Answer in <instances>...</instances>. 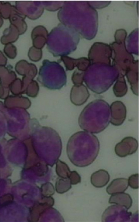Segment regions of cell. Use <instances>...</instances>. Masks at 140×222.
<instances>
[{
  "mask_svg": "<svg viewBox=\"0 0 140 222\" xmlns=\"http://www.w3.org/2000/svg\"><path fill=\"white\" fill-rule=\"evenodd\" d=\"M3 23L2 18L0 16V28L2 26Z\"/></svg>",
  "mask_w": 140,
  "mask_h": 222,
  "instance_id": "obj_28",
  "label": "cell"
},
{
  "mask_svg": "<svg viewBox=\"0 0 140 222\" xmlns=\"http://www.w3.org/2000/svg\"><path fill=\"white\" fill-rule=\"evenodd\" d=\"M3 51L8 57L11 59L15 58L17 54L16 47L12 43L5 45Z\"/></svg>",
  "mask_w": 140,
  "mask_h": 222,
  "instance_id": "obj_21",
  "label": "cell"
},
{
  "mask_svg": "<svg viewBox=\"0 0 140 222\" xmlns=\"http://www.w3.org/2000/svg\"><path fill=\"white\" fill-rule=\"evenodd\" d=\"M20 33L18 29L10 24L3 31V35L0 38V41L3 44L12 43L15 42L19 37Z\"/></svg>",
  "mask_w": 140,
  "mask_h": 222,
  "instance_id": "obj_15",
  "label": "cell"
},
{
  "mask_svg": "<svg viewBox=\"0 0 140 222\" xmlns=\"http://www.w3.org/2000/svg\"><path fill=\"white\" fill-rule=\"evenodd\" d=\"M24 17L18 11L15 6L13 5L12 12L9 19L10 24L18 29L20 34L24 33L27 29V25L24 20Z\"/></svg>",
  "mask_w": 140,
  "mask_h": 222,
  "instance_id": "obj_11",
  "label": "cell"
},
{
  "mask_svg": "<svg viewBox=\"0 0 140 222\" xmlns=\"http://www.w3.org/2000/svg\"><path fill=\"white\" fill-rule=\"evenodd\" d=\"M16 79L15 72L5 66H0V98L5 99L9 93V87Z\"/></svg>",
  "mask_w": 140,
  "mask_h": 222,
  "instance_id": "obj_6",
  "label": "cell"
},
{
  "mask_svg": "<svg viewBox=\"0 0 140 222\" xmlns=\"http://www.w3.org/2000/svg\"><path fill=\"white\" fill-rule=\"evenodd\" d=\"M36 125L34 132V147L38 148L39 150L55 151L61 153L62 143L57 132L51 127L41 126L37 121Z\"/></svg>",
  "mask_w": 140,
  "mask_h": 222,
  "instance_id": "obj_4",
  "label": "cell"
},
{
  "mask_svg": "<svg viewBox=\"0 0 140 222\" xmlns=\"http://www.w3.org/2000/svg\"><path fill=\"white\" fill-rule=\"evenodd\" d=\"M89 93L84 85H75L72 87L71 91L70 100L74 105H81L86 101L89 96Z\"/></svg>",
  "mask_w": 140,
  "mask_h": 222,
  "instance_id": "obj_10",
  "label": "cell"
},
{
  "mask_svg": "<svg viewBox=\"0 0 140 222\" xmlns=\"http://www.w3.org/2000/svg\"><path fill=\"white\" fill-rule=\"evenodd\" d=\"M109 202L124 207L128 210L132 206V200L129 194L122 192L112 195Z\"/></svg>",
  "mask_w": 140,
  "mask_h": 222,
  "instance_id": "obj_14",
  "label": "cell"
},
{
  "mask_svg": "<svg viewBox=\"0 0 140 222\" xmlns=\"http://www.w3.org/2000/svg\"><path fill=\"white\" fill-rule=\"evenodd\" d=\"M39 90V86L37 82L33 80L27 86L25 93L30 97H35L37 95Z\"/></svg>",
  "mask_w": 140,
  "mask_h": 222,
  "instance_id": "obj_19",
  "label": "cell"
},
{
  "mask_svg": "<svg viewBox=\"0 0 140 222\" xmlns=\"http://www.w3.org/2000/svg\"><path fill=\"white\" fill-rule=\"evenodd\" d=\"M129 186L133 189L138 188V173L132 174L128 179Z\"/></svg>",
  "mask_w": 140,
  "mask_h": 222,
  "instance_id": "obj_23",
  "label": "cell"
},
{
  "mask_svg": "<svg viewBox=\"0 0 140 222\" xmlns=\"http://www.w3.org/2000/svg\"><path fill=\"white\" fill-rule=\"evenodd\" d=\"M55 169L56 173L59 177L69 178L71 171L65 162L58 159L56 162Z\"/></svg>",
  "mask_w": 140,
  "mask_h": 222,
  "instance_id": "obj_17",
  "label": "cell"
},
{
  "mask_svg": "<svg viewBox=\"0 0 140 222\" xmlns=\"http://www.w3.org/2000/svg\"><path fill=\"white\" fill-rule=\"evenodd\" d=\"M15 68L18 74L24 76L23 78L30 80H33L37 73L36 66L24 60L18 61L15 65Z\"/></svg>",
  "mask_w": 140,
  "mask_h": 222,
  "instance_id": "obj_9",
  "label": "cell"
},
{
  "mask_svg": "<svg viewBox=\"0 0 140 222\" xmlns=\"http://www.w3.org/2000/svg\"><path fill=\"white\" fill-rule=\"evenodd\" d=\"M41 204L46 205L52 206L54 203V200L50 196H44L41 200Z\"/></svg>",
  "mask_w": 140,
  "mask_h": 222,
  "instance_id": "obj_26",
  "label": "cell"
},
{
  "mask_svg": "<svg viewBox=\"0 0 140 222\" xmlns=\"http://www.w3.org/2000/svg\"><path fill=\"white\" fill-rule=\"evenodd\" d=\"M10 91L15 95H19L22 94L23 85L22 81L19 79L16 78L11 84Z\"/></svg>",
  "mask_w": 140,
  "mask_h": 222,
  "instance_id": "obj_20",
  "label": "cell"
},
{
  "mask_svg": "<svg viewBox=\"0 0 140 222\" xmlns=\"http://www.w3.org/2000/svg\"><path fill=\"white\" fill-rule=\"evenodd\" d=\"M37 80L50 89H59L66 84L67 76L63 67L56 62L44 60L40 69Z\"/></svg>",
  "mask_w": 140,
  "mask_h": 222,
  "instance_id": "obj_3",
  "label": "cell"
},
{
  "mask_svg": "<svg viewBox=\"0 0 140 222\" xmlns=\"http://www.w3.org/2000/svg\"><path fill=\"white\" fill-rule=\"evenodd\" d=\"M110 108L104 101L97 100L87 105L78 118L80 127L84 131L98 134L109 125L110 120Z\"/></svg>",
  "mask_w": 140,
  "mask_h": 222,
  "instance_id": "obj_2",
  "label": "cell"
},
{
  "mask_svg": "<svg viewBox=\"0 0 140 222\" xmlns=\"http://www.w3.org/2000/svg\"><path fill=\"white\" fill-rule=\"evenodd\" d=\"M69 178L58 177L56 181L55 188L57 192L63 194L70 190L72 187Z\"/></svg>",
  "mask_w": 140,
  "mask_h": 222,
  "instance_id": "obj_16",
  "label": "cell"
},
{
  "mask_svg": "<svg viewBox=\"0 0 140 222\" xmlns=\"http://www.w3.org/2000/svg\"><path fill=\"white\" fill-rule=\"evenodd\" d=\"M138 148L137 140L132 137H127L118 143L115 147V152L118 156L123 157L135 153Z\"/></svg>",
  "mask_w": 140,
  "mask_h": 222,
  "instance_id": "obj_7",
  "label": "cell"
},
{
  "mask_svg": "<svg viewBox=\"0 0 140 222\" xmlns=\"http://www.w3.org/2000/svg\"><path fill=\"white\" fill-rule=\"evenodd\" d=\"M41 189V193L43 196H50L54 193V188L53 185L50 182L42 185Z\"/></svg>",
  "mask_w": 140,
  "mask_h": 222,
  "instance_id": "obj_22",
  "label": "cell"
},
{
  "mask_svg": "<svg viewBox=\"0 0 140 222\" xmlns=\"http://www.w3.org/2000/svg\"><path fill=\"white\" fill-rule=\"evenodd\" d=\"M13 200V196L10 194H7L0 198V206L3 207L12 203Z\"/></svg>",
  "mask_w": 140,
  "mask_h": 222,
  "instance_id": "obj_24",
  "label": "cell"
},
{
  "mask_svg": "<svg viewBox=\"0 0 140 222\" xmlns=\"http://www.w3.org/2000/svg\"><path fill=\"white\" fill-rule=\"evenodd\" d=\"M13 5L9 2L0 1V16L5 19L9 18L13 10Z\"/></svg>",
  "mask_w": 140,
  "mask_h": 222,
  "instance_id": "obj_18",
  "label": "cell"
},
{
  "mask_svg": "<svg viewBox=\"0 0 140 222\" xmlns=\"http://www.w3.org/2000/svg\"><path fill=\"white\" fill-rule=\"evenodd\" d=\"M110 180V175L106 170L101 169L93 172L90 177V182L95 187L102 188L106 185Z\"/></svg>",
  "mask_w": 140,
  "mask_h": 222,
  "instance_id": "obj_12",
  "label": "cell"
},
{
  "mask_svg": "<svg viewBox=\"0 0 140 222\" xmlns=\"http://www.w3.org/2000/svg\"><path fill=\"white\" fill-rule=\"evenodd\" d=\"M110 108V122L116 126L122 124L125 119L126 115V108L124 104L120 101H116L112 103Z\"/></svg>",
  "mask_w": 140,
  "mask_h": 222,
  "instance_id": "obj_8",
  "label": "cell"
},
{
  "mask_svg": "<svg viewBox=\"0 0 140 222\" xmlns=\"http://www.w3.org/2000/svg\"><path fill=\"white\" fill-rule=\"evenodd\" d=\"M129 186L128 179L120 178L113 180L108 185L106 191L109 195L124 192Z\"/></svg>",
  "mask_w": 140,
  "mask_h": 222,
  "instance_id": "obj_13",
  "label": "cell"
},
{
  "mask_svg": "<svg viewBox=\"0 0 140 222\" xmlns=\"http://www.w3.org/2000/svg\"><path fill=\"white\" fill-rule=\"evenodd\" d=\"M132 214L128 212L125 207L118 205H112L108 207L103 213L102 222L130 221Z\"/></svg>",
  "mask_w": 140,
  "mask_h": 222,
  "instance_id": "obj_5",
  "label": "cell"
},
{
  "mask_svg": "<svg viewBox=\"0 0 140 222\" xmlns=\"http://www.w3.org/2000/svg\"><path fill=\"white\" fill-rule=\"evenodd\" d=\"M72 185H76L80 183L81 178L80 175L75 171H71L69 177Z\"/></svg>",
  "mask_w": 140,
  "mask_h": 222,
  "instance_id": "obj_25",
  "label": "cell"
},
{
  "mask_svg": "<svg viewBox=\"0 0 140 222\" xmlns=\"http://www.w3.org/2000/svg\"><path fill=\"white\" fill-rule=\"evenodd\" d=\"M100 143L94 135L86 131L77 132L69 139L67 152L69 159L75 165L80 167L87 166L97 157Z\"/></svg>",
  "mask_w": 140,
  "mask_h": 222,
  "instance_id": "obj_1",
  "label": "cell"
},
{
  "mask_svg": "<svg viewBox=\"0 0 140 222\" xmlns=\"http://www.w3.org/2000/svg\"><path fill=\"white\" fill-rule=\"evenodd\" d=\"M7 58L3 52L0 50V66H5L7 64Z\"/></svg>",
  "mask_w": 140,
  "mask_h": 222,
  "instance_id": "obj_27",
  "label": "cell"
}]
</instances>
